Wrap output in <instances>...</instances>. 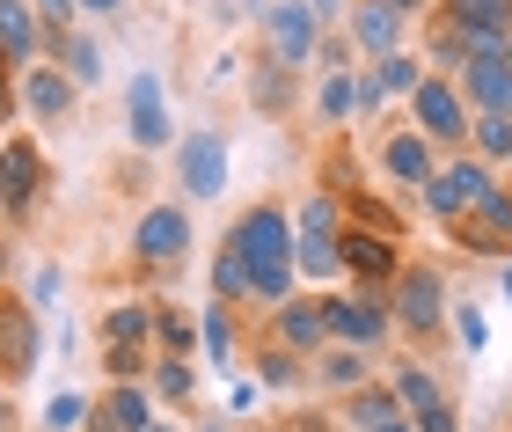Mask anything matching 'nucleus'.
I'll use <instances>...</instances> for the list:
<instances>
[{
    "label": "nucleus",
    "mask_w": 512,
    "mask_h": 432,
    "mask_svg": "<svg viewBox=\"0 0 512 432\" xmlns=\"http://www.w3.org/2000/svg\"><path fill=\"white\" fill-rule=\"evenodd\" d=\"M227 242L242 249L256 301H278V308H286V293H293V220H286V206H256Z\"/></svg>",
    "instance_id": "1"
},
{
    "label": "nucleus",
    "mask_w": 512,
    "mask_h": 432,
    "mask_svg": "<svg viewBox=\"0 0 512 432\" xmlns=\"http://www.w3.org/2000/svg\"><path fill=\"white\" fill-rule=\"evenodd\" d=\"M498 191H505L498 176L483 169L476 154H461V162H447V169H439L432 184H425V213H432V220H447V227H461V220L483 206V198H498Z\"/></svg>",
    "instance_id": "2"
},
{
    "label": "nucleus",
    "mask_w": 512,
    "mask_h": 432,
    "mask_svg": "<svg viewBox=\"0 0 512 432\" xmlns=\"http://www.w3.org/2000/svg\"><path fill=\"white\" fill-rule=\"evenodd\" d=\"M410 118H417V132H425L432 147H461L469 140V103H461V81H447V74H425L417 81V96H410Z\"/></svg>",
    "instance_id": "3"
},
{
    "label": "nucleus",
    "mask_w": 512,
    "mask_h": 432,
    "mask_svg": "<svg viewBox=\"0 0 512 432\" xmlns=\"http://www.w3.org/2000/svg\"><path fill=\"white\" fill-rule=\"evenodd\" d=\"M322 323H330V337L344 352H374V345H388V330H395V308L388 301H374V293H337V301H322Z\"/></svg>",
    "instance_id": "4"
},
{
    "label": "nucleus",
    "mask_w": 512,
    "mask_h": 432,
    "mask_svg": "<svg viewBox=\"0 0 512 432\" xmlns=\"http://www.w3.org/2000/svg\"><path fill=\"white\" fill-rule=\"evenodd\" d=\"M447 315H454V308H447V279H439L432 264H417V271H403V279H395V330L432 337Z\"/></svg>",
    "instance_id": "5"
},
{
    "label": "nucleus",
    "mask_w": 512,
    "mask_h": 432,
    "mask_svg": "<svg viewBox=\"0 0 512 432\" xmlns=\"http://www.w3.org/2000/svg\"><path fill=\"white\" fill-rule=\"evenodd\" d=\"M337 249H344V271H352L359 286H388V279H403V257H395V242L381 235V227H352V235H344Z\"/></svg>",
    "instance_id": "6"
},
{
    "label": "nucleus",
    "mask_w": 512,
    "mask_h": 432,
    "mask_svg": "<svg viewBox=\"0 0 512 432\" xmlns=\"http://www.w3.org/2000/svg\"><path fill=\"white\" fill-rule=\"evenodd\" d=\"M264 30H271V59L278 66H300L315 52V8H308V0H278V8H264Z\"/></svg>",
    "instance_id": "7"
},
{
    "label": "nucleus",
    "mask_w": 512,
    "mask_h": 432,
    "mask_svg": "<svg viewBox=\"0 0 512 432\" xmlns=\"http://www.w3.org/2000/svg\"><path fill=\"white\" fill-rule=\"evenodd\" d=\"M183 184H191V198H220L227 191V140L220 132H183Z\"/></svg>",
    "instance_id": "8"
},
{
    "label": "nucleus",
    "mask_w": 512,
    "mask_h": 432,
    "mask_svg": "<svg viewBox=\"0 0 512 432\" xmlns=\"http://www.w3.org/2000/svg\"><path fill=\"white\" fill-rule=\"evenodd\" d=\"M381 169H388L403 191H425L432 176H439V162H432V140H425L417 125H410V132H388V147H381Z\"/></svg>",
    "instance_id": "9"
},
{
    "label": "nucleus",
    "mask_w": 512,
    "mask_h": 432,
    "mask_svg": "<svg viewBox=\"0 0 512 432\" xmlns=\"http://www.w3.org/2000/svg\"><path fill=\"white\" fill-rule=\"evenodd\" d=\"M139 257H147V264H176L183 257V249H191V213H183V206H154L147 220H139Z\"/></svg>",
    "instance_id": "10"
},
{
    "label": "nucleus",
    "mask_w": 512,
    "mask_h": 432,
    "mask_svg": "<svg viewBox=\"0 0 512 432\" xmlns=\"http://www.w3.org/2000/svg\"><path fill=\"white\" fill-rule=\"evenodd\" d=\"M461 103H469V118H512V59L505 66H461Z\"/></svg>",
    "instance_id": "11"
},
{
    "label": "nucleus",
    "mask_w": 512,
    "mask_h": 432,
    "mask_svg": "<svg viewBox=\"0 0 512 432\" xmlns=\"http://www.w3.org/2000/svg\"><path fill=\"white\" fill-rule=\"evenodd\" d=\"M403 8H388V0H359L352 8V44L359 52H374V59H388V52H403Z\"/></svg>",
    "instance_id": "12"
},
{
    "label": "nucleus",
    "mask_w": 512,
    "mask_h": 432,
    "mask_svg": "<svg viewBox=\"0 0 512 432\" xmlns=\"http://www.w3.org/2000/svg\"><path fill=\"white\" fill-rule=\"evenodd\" d=\"M37 184H44L37 147H30V140H8V147H0V206H8V213H22V206L37 198Z\"/></svg>",
    "instance_id": "13"
},
{
    "label": "nucleus",
    "mask_w": 512,
    "mask_h": 432,
    "mask_svg": "<svg viewBox=\"0 0 512 432\" xmlns=\"http://www.w3.org/2000/svg\"><path fill=\"white\" fill-rule=\"evenodd\" d=\"M125 96H132V147H161V140H169L161 81H154V74H132V81H125Z\"/></svg>",
    "instance_id": "14"
},
{
    "label": "nucleus",
    "mask_w": 512,
    "mask_h": 432,
    "mask_svg": "<svg viewBox=\"0 0 512 432\" xmlns=\"http://www.w3.org/2000/svg\"><path fill=\"white\" fill-rule=\"evenodd\" d=\"M461 242H469V249H512V191L483 198V206L461 220Z\"/></svg>",
    "instance_id": "15"
},
{
    "label": "nucleus",
    "mask_w": 512,
    "mask_h": 432,
    "mask_svg": "<svg viewBox=\"0 0 512 432\" xmlns=\"http://www.w3.org/2000/svg\"><path fill=\"white\" fill-rule=\"evenodd\" d=\"M410 411H403V396L395 389H374V381H366V389L352 396V411H344V425L352 432H388V425H403Z\"/></svg>",
    "instance_id": "16"
},
{
    "label": "nucleus",
    "mask_w": 512,
    "mask_h": 432,
    "mask_svg": "<svg viewBox=\"0 0 512 432\" xmlns=\"http://www.w3.org/2000/svg\"><path fill=\"white\" fill-rule=\"evenodd\" d=\"M154 411H147V389H132V381H118V389L103 396V411H96V432H147Z\"/></svg>",
    "instance_id": "17"
},
{
    "label": "nucleus",
    "mask_w": 512,
    "mask_h": 432,
    "mask_svg": "<svg viewBox=\"0 0 512 432\" xmlns=\"http://www.w3.org/2000/svg\"><path fill=\"white\" fill-rule=\"evenodd\" d=\"M388 389L403 396V411H410V418H425V411H439V403H447V396H439V374H432V367H395Z\"/></svg>",
    "instance_id": "18"
},
{
    "label": "nucleus",
    "mask_w": 512,
    "mask_h": 432,
    "mask_svg": "<svg viewBox=\"0 0 512 432\" xmlns=\"http://www.w3.org/2000/svg\"><path fill=\"white\" fill-rule=\"evenodd\" d=\"M0 352H8V374H30L37 367V330H30V315H22V308L0 315Z\"/></svg>",
    "instance_id": "19"
},
{
    "label": "nucleus",
    "mask_w": 512,
    "mask_h": 432,
    "mask_svg": "<svg viewBox=\"0 0 512 432\" xmlns=\"http://www.w3.org/2000/svg\"><path fill=\"white\" fill-rule=\"evenodd\" d=\"M278 337H286V345H322V337H330L322 301H286V308H278Z\"/></svg>",
    "instance_id": "20"
},
{
    "label": "nucleus",
    "mask_w": 512,
    "mask_h": 432,
    "mask_svg": "<svg viewBox=\"0 0 512 432\" xmlns=\"http://www.w3.org/2000/svg\"><path fill=\"white\" fill-rule=\"evenodd\" d=\"M22 96H30V110H37V118H66V103H74V81H66V74H52V66H37Z\"/></svg>",
    "instance_id": "21"
},
{
    "label": "nucleus",
    "mask_w": 512,
    "mask_h": 432,
    "mask_svg": "<svg viewBox=\"0 0 512 432\" xmlns=\"http://www.w3.org/2000/svg\"><path fill=\"white\" fill-rule=\"evenodd\" d=\"M0 52H8V59H30L37 52V22H30L22 0H0Z\"/></svg>",
    "instance_id": "22"
},
{
    "label": "nucleus",
    "mask_w": 512,
    "mask_h": 432,
    "mask_svg": "<svg viewBox=\"0 0 512 432\" xmlns=\"http://www.w3.org/2000/svg\"><path fill=\"white\" fill-rule=\"evenodd\" d=\"M322 118H330V125L359 118V74H330V81H322Z\"/></svg>",
    "instance_id": "23"
},
{
    "label": "nucleus",
    "mask_w": 512,
    "mask_h": 432,
    "mask_svg": "<svg viewBox=\"0 0 512 432\" xmlns=\"http://www.w3.org/2000/svg\"><path fill=\"white\" fill-rule=\"evenodd\" d=\"M147 323H154V315L139 308V301H132V308H110V323H103V330H110V352H139V337H147Z\"/></svg>",
    "instance_id": "24"
},
{
    "label": "nucleus",
    "mask_w": 512,
    "mask_h": 432,
    "mask_svg": "<svg viewBox=\"0 0 512 432\" xmlns=\"http://www.w3.org/2000/svg\"><path fill=\"white\" fill-rule=\"evenodd\" d=\"M374 81H381V96H417V81H425V74H417L410 52H388V59L374 66Z\"/></svg>",
    "instance_id": "25"
},
{
    "label": "nucleus",
    "mask_w": 512,
    "mask_h": 432,
    "mask_svg": "<svg viewBox=\"0 0 512 432\" xmlns=\"http://www.w3.org/2000/svg\"><path fill=\"white\" fill-rule=\"evenodd\" d=\"M213 293H220V301H242V293H249V264H242V249H235V242H227V249H220V264H213Z\"/></svg>",
    "instance_id": "26"
},
{
    "label": "nucleus",
    "mask_w": 512,
    "mask_h": 432,
    "mask_svg": "<svg viewBox=\"0 0 512 432\" xmlns=\"http://www.w3.org/2000/svg\"><path fill=\"white\" fill-rule=\"evenodd\" d=\"M469 132H476V147L491 154V162H512V118H476Z\"/></svg>",
    "instance_id": "27"
},
{
    "label": "nucleus",
    "mask_w": 512,
    "mask_h": 432,
    "mask_svg": "<svg viewBox=\"0 0 512 432\" xmlns=\"http://www.w3.org/2000/svg\"><path fill=\"white\" fill-rule=\"evenodd\" d=\"M59 59L74 66V81H103V59H96V44H88V37H59Z\"/></svg>",
    "instance_id": "28"
},
{
    "label": "nucleus",
    "mask_w": 512,
    "mask_h": 432,
    "mask_svg": "<svg viewBox=\"0 0 512 432\" xmlns=\"http://www.w3.org/2000/svg\"><path fill=\"white\" fill-rule=\"evenodd\" d=\"M322 381H337V389H366V359L359 352H330V359H322Z\"/></svg>",
    "instance_id": "29"
},
{
    "label": "nucleus",
    "mask_w": 512,
    "mask_h": 432,
    "mask_svg": "<svg viewBox=\"0 0 512 432\" xmlns=\"http://www.w3.org/2000/svg\"><path fill=\"white\" fill-rule=\"evenodd\" d=\"M88 418V396H74V389H66V396H52V403H44V425H52V432H74Z\"/></svg>",
    "instance_id": "30"
},
{
    "label": "nucleus",
    "mask_w": 512,
    "mask_h": 432,
    "mask_svg": "<svg viewBox=\"0 0 512 432\" xmlns=\"http://www.w3.org/2000/svg\"><path fill=\"white\" fill-rule=\"evenodd\" d=\"M432 59H439V66H469V44H461L454 22H439V30H432Z\"/></svg>",
    "instance_id": "31"
},
{
    "label": "nucleus",
    "mask_w": 512,
    "mask_h": 432,
    "mask_svg": "<svg viewBox=\"0 0 512 432\" xmlns=\"http://www.w3.org/2000/svg\"><path fill=\"white\" fill-rule=\"evenodd\" d=\"M454 337H461L469 352H483V345H491V323H483L476 308H454Z\"/></svg>",
    "instance_id": "32"
},
{
    "label": "nucleus",
    "mask_w": 512,
    "mask_h": 432,
    "mask_svg": "<svg viewBox=\"0 0 512 432\" xmlns=\"http://www.w3.org/2000/svg\"><path fill=\"white\" fill-rule=\"evenodd\" d=\"M154 330H161V345H169V352H183V359H191V323H183V315H154Z\"/></svg>",
    "instance_id": "33"
},
{
    "label": "nucleus",
    "mask_w": 512,
    "mask_h": 432,
    "mask_svg": "<svg viewBox=\"0 0 512 432\" xmlns=\"http://www.w3.org/2000/svg\"><path fill=\"white\" fill-rule=\"evenodd\" d=\"M154 389L169 396V403H183V396H191V367H183V359H169V367L154 374Z\"/></svg>",
    "instance_id": "34"
},
{
    "label": "nucleus",
    "mask_w": 512,
    "mask_h": 432,
    "mask_svg": "<svg viewBox=\"0 0 512 432\" xmlns=\"http://www.w3.org/2000/svg\"><path fill=\"white\" fill-rule=\"evenodd\" d=\"M205 352L227 359V301H213V315H205Z\"/></svg>",
    "instance_id": "35"
},
{
    "label": "nucleus",
    "mask_w": 512,
    "mask_h": 432,
    "mask_svg": "<svg viewBox=\"0 0 512 432\" xmlns=\"http://www.w3.org/2000/svg\"><path fill=\"white\" fill-rule=\"evenodd\" d=\"M264 381H271V389H286V381H293V359H286V352H264Z\"/></svg>",
    "instance_id": "36"
},
{
    "label": "nucleus",
    "mask_w": 512,
    "mask_h": 432,
    "mask_svg": "<svg viewBox=\"0 0 512 432\" xmlns=\"http://www.w3.org/2000/svg\"><path fill=\"white\" fill-rule=\"evenodd\" d=\"M374 110H381V81L359 74V118H374Z\"/></svg>",
    "instance_id": "37"
},
{
    "label": "nucleus",
    "mask_w": 512,
    "mask_h": 432,
    "mask_svg": "<svg viewBox=\"0 0 512 432\" xmlns=\"http://www.w3.org/2000/svg\"><path fill=\"white\" fill-rule=\"evenodd\" d=\"M66 8H81V0H37V15H52V22H66Z\"/></svg>",
    "instance_id": "38"
},
{
    "label": "nucleus",
    "mask_w": 512,
    "mask_h": 432,
    "mask_svg": "<svg viewBox=\"0 0 512 432\" xmlns=\"http://www.w3.org/2000/svg\"><path fill=\"white\" fill-rule=\"evenodd\" d=\"M81 8H96V15H118V0H81Z\"/></svg>",
    "instance_id": "39"
},
{
    "label": "nucleus",
    "mask_w": 512,
    "mask_h": 432,
    "mask_svg": "<svg viewBox=\"0 0 512 432\" xmlns=\"http://www.w3.org/2000/svg\"><path fill=\"white\" fill-rule=\"evenodd\" d=\"M388 8H403V15H417V8H425V0H388Z\"/></svg>",
    "instance_id": "40"
},
{
    "label": "nucleus",
    "mask_w": 512,
    "mask_h": 432,
    "mask_svg": "<svg viewBox=\"0 0 512 432\" xmlns=\"http://www.w3.org/2000/svg\"><path fill=\"white\" fill-rule=\"evenodd\" d=\"M308 8H315V15H337V0H308Z\"/></svg>",
    "instance_id": "41"
},
{
    "label": "nucleus",
    "mask_w": 512,
    "mask_h": 432,
    "mask_svg": "<svg viewBox=\"0 0 512 432\" xmlns=\"http://www.w3.org/2000/svg\"><path fill=\"white\" fill-rule=\"evenodd\" d=\"M505 301H512V264H505Z\"/></svg>",
    "instance_id": "42"
},
{
    "label": "nucleus",
    "mask_w": 512,
    "mask_h": 432,
    "mask_svg": "<svg viewBox=\"0 0 512 432\" xmlns=\"http://www.w3.org/2000/svg\"><path fill=\"white\" fill-rule=\"evenodd\" d=\"M388 432H417V425H410V418H403V425H388Z\"/></svg>",
    "instance_id": "43"
},
{
    "label": "nucleus",
    "mask_w": 512,
    "mask_h": 432,
    "mask_svg": "<svg viewBox=\"0 0 512 432\" xmlns=\"http://www.w3.org/2000/svg\"><path fill=\"white\" fill-rule=\"evenodd\" d=\"M0 279H8V249H0Z\"/></svg>",
    "instance_id": "44"
},
{
    "label": "nucleus",
    "mask_w": 512,
    "mask_h": 432,
    "mask_svg": "<svg viewBox=\"0 0 512 432\" xmlns=\"http://www.w3.org/2000/svg\"><path fill=\"white\" fill-rule=\"evenodd\" d=\"M147 432H169V425H147Z\"/></svg>",
    "instance_id": "45"
}]
</instances>
